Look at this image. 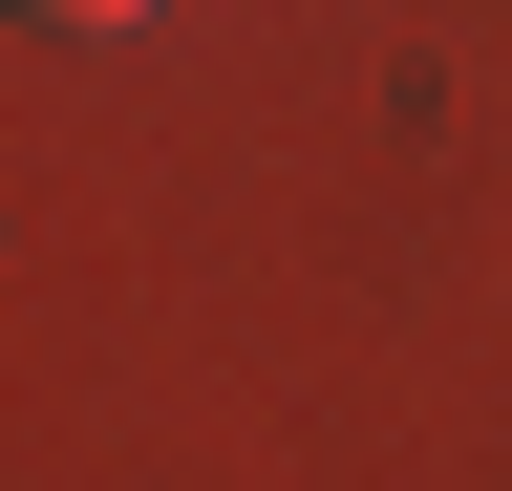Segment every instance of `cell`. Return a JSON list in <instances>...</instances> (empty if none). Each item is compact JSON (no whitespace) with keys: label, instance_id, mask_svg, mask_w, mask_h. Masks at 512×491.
<instances>
[{"label":"cell","instance_id":"1","mask_svg":"<svg viewBox=\"0 0 512 491\" xmlns=\"http://www.w3.org/2000/svg\"><path fill=\"white\" fill-rule=\"evenodd\" d=\"M43 22H150V0H43Z\"/></svg>","mask_w":512,"mask_h":491}]
</instances>
